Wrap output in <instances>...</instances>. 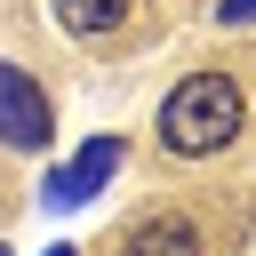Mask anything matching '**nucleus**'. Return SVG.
<instances>
[{
	"mask_svg": "<svg viewBox=\"0 0 256 256\" xmlns=\"http://www.w3.org/2000/svg\"><path fill=\"white\" fill-rule=\"evenodd\" d=\"M216 24H256V0H216Z\"/></svg>",
	"mask_w": 256,
	"mask_h": 256,
	"instance_id": "obj_6",
	"label": "nucleus"
},
{
	"mask_svg": "<svg viewBox=\"0 0 256 256\" xmlns=\"http://www.w3.org/2000/svg\"><path fill=\"white\" fill-rule=\"evenodd\" d=\"M120 256H200V232L184 216H144V224H128Z\"/></svg>",
	"mask_w": 256,
	"mask_h": 256,
	"instance_id": "obj_4",
	"label": "nucleus"
},
{
	"mask_svg": "<svg viewBox=\"0 0 256 256\" xmlns=\"http://www.w3.org/2000/svg\"><path fill=\"white\" fill-rule=\"evenodd\" d=\"M240 128H248V96H240L232 72H192V80H176L168 104H160V144L184 152V160L224 152Z\"/></svg>",
	"mask_w": 256,
	"mask_h": 256,
	"instance_id": "obj_1",
	"label": "nucleus"
},
{
	"mask_svg": "<svg viewBox=\"0 0 256 256\" xmlns=\"http://www.w3.org/2000/svg\"><path fill=\"white\" fill-rule=\"evenodd\" d=\"M48 128H56V112H48V96L32 88V72H24V64H0V144L40 152Z\"/></svg>",
	"mask_w": 256,
	"mask_h": 256,
	"instance_id": "obj_2",
	"label": "nucleus"
},
{
	"mask_svg": "<svg viewBox=\"0 0 256 256\" xmlns=\"http://www.w3.org/2000/svg\"><path fill=\"white\" fill-rule=\"evenodd\" d=\"M128 8L136 0H56V24L64 32H112V24H128Z\"/></svg>",
	"mask_w": 256,
	"mask_h": 256,
	"instance_id": "obj_5",
	"label": "nucleus"
},
{
	"mask_svg": "<svg viewBox=\"0 0 256 256\" xmlns=\"http://www.w3.org/2000/svg\"><path fill=\"white\" fill-rule=\"evenodd\" d=\"M0 256H8V248H0Z\"/></svg>",
	"mask_w": 256,
	"mask_h": 256,
	"instance_id": "obj_7",
	"label": "nucleus"
},
{
	"mask_svg": "<svg viewBox=\"0 0 256 256\" xmlns=\"http://www.w3.org/2000/svg\"><path fill=\"white\" fill-rule=\"evenodd\" d=\"M112 168H120V136H88V144L40 184V200H48V208H80V200H96V192L112 184Z\"/></svg>",
	"mask_w": 256,
	"mask_h": 256,
	"instance_id": "obj_3",
	"label": "nucleus"
}]
</instances>
